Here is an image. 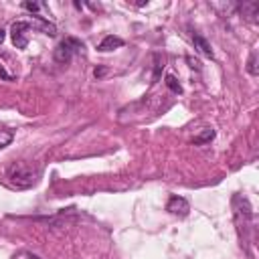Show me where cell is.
Instances as JSON below:
<instances>
[{
  "label": "cell",
  "instance_id": "obj_1",
  "mask_svg": "<svg viewBox=\"0 0 259 259\" xmlns=\"http://www.w3.org/2000/svg\"><path fill=\"white\" fill-rule=\"evenodd\" d=\"M4 180L12 188H30L32 184H36L38 172L26 162H12L4 172Z\"/></svg>",
  "mask_w": 259,
  "mask_h": 259
},
{
  "label": "cell",
  "instance_id": "obj_2",
  "mask_svg": "<svg viewBox=\"0 0 259 259\" xmlns=\"http://www.w3.org/2000/svg\"><path fill=\"white\" fill-rule=\"evenodd\" d=\"M81 49H83V42H81L79 38H75V36H67V38H63V40L55 47L53 57H55V61H57V63L67 65V63L73 59V55H75V53H79Z\"/></svg>",
  "mask_w": 259,
  "mask_h": 259
},
{
  "label": "cell",
  "instance_id": "obj_3",
  "mask_svg": "<svg viewBox=\"0 0 259 259\" xmlns=\"http://www.w3.org/2000/svg\"><path fill=\"white\" fill-rule=\"evenodd\" d=\"M32 24L28 20H16L10 26V36H12V45L16 49H26L28 45V32H30Z\"/></svg>",
  "mask_w": 259,
  "mask_h": 259
},
{
  "label": "cell",
  "instance_id": "obj_4",
  "mask_svg": "<svg viewBox=\"0 0 259 259\" xmlns=\"http://www.w3.org/2000/svg\"><path fill=\"white\" fill-rule=\"evenodd\" d=\"M166 210H168L170 214H174V217H186L188 210H190V204H188V200L182 198V196H170V200H168V204H166Z\"/></svg>",
  "mask_w": 259,
  "mask_h": 259
},
{
  "label": "cell",
  "instance_id": "obj_5",
  "mask_svg": "<svg viewBox=\"0 0 259 259\" xmlns=\"http://www.w3.org/2000/svg\"><path fill=\"white\" fill-rule=\"evenodd\" d=\"M32 28H38L42 34H49V36H55L57 34V26L53 24V22H49L47 18H42V16H32Z\"/></svg>",
  "mask_w": 259,
  "mask_h": 259
},
{
  "label": "cell",
  "instance_id": "obj_6",
  "mask_svg": "<svg viewBox=\"0 0 259 259\" xmlns=\"http://www.w3.org/2000/svg\"><path fill=\"white\" fill-rule=\"evenodd\" d=\"M192 42H194V49H196L200 55H204L206 59H212V47H210V42H208L202 34L192 32Z\"/></svg>",
  "mask_w": 259,
  "mask_h": 259
},
{
  "label": "cell",
  "instance_id": "obj_7",
  "mask_svg": "<svg viewBox=\"0 0 259 259\" xmlns=\"http://www.w3.org/2000/svg\"><path fill=\"white\" fill-rule=\"evenodd\" d=\"M239 12L247 18V20H251V22H257V16H259V2H243V4H239Z\"/></svg>",
  "mask_w": 259,
  "mask_h": 259
},
{
  "label": "cell",
  "instance_id": "obj_8",
  "mask_svg": "<svg viewBox=\"0 0 259 259\" xmlns=\"http://www.w3.org/2000/svg\"><path fill=\"white\" fill-rule=\"evenodd\" d=\"M123 47V40L119 36H113V34H107L99 45H97V51L101 53H107V51H113V49H119Z\"/></svg>",
  "mask_w": 259,
  "mask_h": 259
},
{
  "label": "cell",
  "instance_id": "obj_9",
  "mask_svg": "<svg viewBox=\"0 0 259 259\" xmlns=\"http://www.w3.org/2000/svg\"><path fill=\"white\" fill-rule=\"evenodd\" d=\"M212 138H214V132H212L210 127H206V130H204L200 136L192 138V144H194V146H200V144H206V142H210Z\"/></svg>",
  "mask_w": 259,
  "mask_h": 259
},
{
  "label": "cell",
  "instance_id": "obj_10",
  "mask_svg": "<svg viewBox=\"0 0 259 259\" xmlns=\"http://www.w3.org/2000/svg\"><path fill=\"white\" fill-rule=\"evenodd\" d=\"M12 138H14V136H12L10 130H0V150L6 148V146L12 142Z\"/></svg>",
  "mask_w": 259,
  "mask_h": 259
},
{
  "label": "cell",
  "instance_id": "obj_11",
  "mask_svg": "<svg viewBox=\"0 0 259 259\" xmlns=\"http://www.w3.org/2000/svg\"><path fill=\"white\" fill-rule=\"evenodd\" d=\"M166 85H168L174 93H182V87H180V83L176 81V77H174V75H166Z\"/></svg>",
  "mask_w": 259,
  "mask_h": 259
},
{
  "label": "cell",
  "instance_id": "obj_12",
  "mask_svg": "<svg viewBox=\"0 0 259 259\" xmlns=\"http://www.w3.org/2000/svg\"><path fill=\"white\" fill-rule=\"evenodd\" d=\"M12 259H42V257L30 253V251H16V253L12 255Z\"/></svg>",
  "mask_w": 259,
  "mask_h": 259
},
{
  "label": "cell",
  "instance_id": "obj_13",
  "mask_svg": "<svg viewBox=\"0 0 259 259\" xmlns=\"http://www.w3.org/2000/svg\"><path fill=\"white\" fill-rule=\"evenodd\" d=\"M255 59H257V55H255V53H251V57H249V63H247V71H249L251 75H257V67H255Z\"/></svg>",
  "mask_w": 259,
  "mask_h": 259
},
{
  "label": "cell",
  "instance_id": "obj_14",
  "mask_svg": "<svg viewBox=\"0 0 259 259\" xmlns=\"http://www.w3.org/2000/svg\"><path fill=\"white\" fill-rule=\"evenodd\" d=\"M22 8H26V10H30V12H36V10L40 8V4H38V2H22Z\"/></svg>",
  "mask_w": 259,
  "mask_h": 259
},
{
  "label": "cell",
  "instance_id": "obj_15",
  "mask_svg": "<svg viewBox=\"0 0 259 259\" xmlns=\"http://www.w3.org/2000/svg\"><path fill=\"white\" fill-rule=\"evenodd\" d=\"M105 75V69H95V77H103Z\"/></svg>",
  "mask_w": 259,
  "mask_h": 259
},
{
  "label": "cell",
  "instance_id": "obj_16",
  "mask_svg": "<svg viewBox=\"0 0 259 259\" xmlns=\"http://www.w3.org/2000/svg\"><path fill=\"white\" fill-rule=\"evenodd\" d=\"M2 42H4V30L0 28V45H2Z\"/></svg>",
  "mask_w": 259,
  "mask_h": 259
}]
</instances>
